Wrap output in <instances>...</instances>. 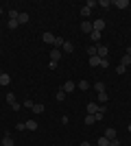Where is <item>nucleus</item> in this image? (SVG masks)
<instances>
[{
	"label": "nucleus",
	"mask_w": 131,
	"mask_h": 146,
	"mask_svg": "<svg viewBox=\"0 0 131 146\" xmlns=\"http://www.w3.org/2000/svg\"><path fill=\"white\" fill-rule=\"evenodd\" d=\"M96 55H98L100 59H107V55H109V48H107V46H103V44H96Z\"/></svg>",
	"instance_id": "f257e3e1"
},
{
	"label": "nucleus",
	"mask_w": 131,
	"mask_h": 146,
	"mask_svg": "<svg viewBox=\"0 0 131 146\" xmlns=\"http://www.w3.org/2000/svg\"><path fill=\"white\" fill-rule=\"evenodd\" d=\"M85 111L90 113V116H94V113H98V111H100V105H98V103H87Z\"/></svg>",
	"instance_id": "f03ea898"
},
{
	"label": "nucleus",
	"mask_w": 131,
	"mask_h": 146,
	"mask_svg": "<svg viewBox=\"0 0 131 146\" xmlns=\"http://www.w3.org/2000/svg\"><path fill=\"white\" fill-rule=\"evenodd\" d=\"M61 48H53L50 50V61H55V63H59V59H61Z\"/></svg>",
	"instance_id": "7ed1b4c3"
},
{
	"label": "nucleus",
	"mask_w": 131,
	"mask_h": 146,
	"mask_svg": "<svg viewBox=\"0 0 131 146\" xmlns=\"http://www.w3.org/2000/svg\"><path fill=\"white\" fill-rule=\"evenodd\" d=\"M74 87H76V83H74V81H66V83L61 85V90L66 92V94H70V92H74Z\"/></svg>",
	"instance_id": "20e7f679"
},
{
	"label": "nucleus",
	"mask_w": 131,
	"mask_h": 146,
	"mask_svg": "<svg viewBox=\"0 0 131 146\" xmlns=\"http://www.w3.org/2000/svg\"><path fill=\"white\" fill-rule=\"evenodd\" d=\"M81 31H83V33H87V35H90V33H92V31H94L92 22H87V20H83V22H81Z\"/></svg>",
	"instance_id": "39448f33"
},
{
	"label": "nucleus",
	"mask_w": 131,
	"mask_h": 146,
	"mask_svg": "<svg viewBox=\"0 0 131 146\" xmlns=\"http://www.w3.org/2000/svg\"><path fill=\"white\" fill-rule=\"evenodd\" d=\"M112 7H118V9H129V0H114Z\"/></svg>",
	"instance_id": "423d86ee"
},
{
	"label": "nucleus",
	"mask_w": 131,
	"mask_h": 146,
	"mask_svg": "<svg viewBox=\"0 0 131 146\" xmlns=\"http://www.w3.org/2000/svg\"><path fill=\"white\" fill-rule=\"evenodd\" d=\"M94 31H98V33H103V29H105V20H96V22H92Z\"/></svg>",
	"instance_id": "0eeeda50"
},
{
	"label": "nucleus",
	"mask_w": 131,
	"mask_h": 146,
	"mask_svg": "<svg viewBox=\"0 0 131 146\" xmlns=\"http://www.w3.org/2000/svg\"><path fill=\"white\" fill-rule=\"evenodd\" d=\"M42 39H44L46 44H48V46H53V44H55V35H53V33H44V35H42Z\"/></svg>",
	"instance_id": "6e6552de"
},
{
	"label": "nucleus",
	"mask_w": 131,
	"mask_h": 146,
	"mask_svg": "<svg viewBox=\"0 0 131 146\" xmlns=\"http://www.w3.org/2000/svg\"><path fill=\"white\" fill-rule=\"evenodd\" d=\"M72 50H74V44H72V42H63L61 52H66V55H68V52H72Z\"/></svg>",
	"instance_id": "1a4fd4ad"
},
{
	"label": "nucleus",
	"mask_w": 131,
	"mask_h": 146,
	"mask_svg": "<svg viewBox=\"0 0 131 146\" xmlns=\"http://www.w3.org/2000/svg\"><path fill=\"white\" fill-rule=\"evenodd\" d=\"M96 5H98L103 11H107V9H112V0H98Z\"/></svg>",
	"instance_id": "9d476101"
},
{
	"label": "nucleus",
	"mask_w": 131,
	"mask_h": 146,
	"mask_svg": "<svg viewBox=\"0 0 131 146\" xmlns=\"http://www.w3.org/2000/svg\"><path fill=\"white\" fill-rule=\"evenodd\" d=\"M9 83H11V76H9V74H7V72H2V74H0V85H9Z\"/></svg>",
	"instance_id": "9b49d317"
},
{
	"label": "nucleus",
	"mask_w": 131,
	"mask_h": 146,
	"mask_svg": "<svg viewBox=\"0 0 131 146\" xmlns=\"http://www.w3.org/2000/svg\"><path fill=\"white\" fill-rule=\"evenodd\" d=\"M105 137H107L109 142L116 140V137H118V135H116V129H107V131H105Z\"/></svg>",
	"instance_id": "f8f14e48"
},
{
	"label": "nucleus",
	"mask_w": 131,
	"mask_h": 146,
	"mask_svg": "<svg viewBox=\"0 0 131 146\" xmlns=\"http://www.w3.org/2000/svg\"><path fill=\"white\" fill-rule=\"evenodd\" d=\"M31 111H33V113H44V105H42V103H35V105L31 107Z\"/></svg>",
	"instance_id": "ddd939ff"
},
{
	"label": "nucleus",
	"mask_w": 131,
	"mask_h": 146,
	"mask_svg": "<svg viewBox=\"0 0 131 146\" xmlns=\"http://www.w3.org/2000/svg\"><path fill=\"white\" fill-rule=\"evenodd\" d=\"M120 66H125V68H129V66H131V55H127V52H125V57H122V59H120Z\"/></svg>",
	"instance_id": "4468645a"
},
{
	"label": "nucleus",
	"mask_w": 131,
	"mask_h": 146,
	"mask_svg": "<svg viewBox=\"0 0 131 146\" xmlns=\"http://www.w3.org/2000/svg\"><path fill=\"white\" fill-rule=\"evenodd\" d=\"M24 124H26V129H31V131H35V129L39 127V124H37V120H26Z\"/></svg>",
	"instance_id": "2eb2a0df"
},
{
	"label": "nucleus",
	"mask_w": 131,
	"mask_h": 146,
	"mask_svg": "<svg viewBox=\"0 0 131 146\" xmlns=\"http://www.w3.org/2000/svg\"><path fill=\"white\" fill-rule=\"evenodd\" d=\"M2 146H15V144H13V137H11V135H5V137H2Z\"/></svg>",
	"instance_id": "dca6fc26"
},
{
	"label": "nucleus",
	"mask_w": 131,
	"mask_h": 146,
	"mask_svg": "<svg viewBox=\"0 0 131 146\" xmlns=\"http://www.w3.org/2000/svg\"><path fill=\"white\" fill-rule=\"evenodd\" d=\"M98 63H100V57L96 55V57H90V66L92 68H98Z\"/></svg>",
	"instance_id": "f3484780"
},
{
	"label": "nucleus",
	"mask_w": 131,
	"mask_h": 146,
	"mask_svg": "<svg viewBox=\"0 0 131 146\" xmlns=\"http://www.w3.org/2000/svg\"><path fill=\"white\" fill-rule=\"evenodd\" d=\"M18 22H20V24H26V22H29V13H20V15H18Z\"/></svg>",
	"instance_id": "a211bd4d"
},
{
	"label": "nucleus",
	"mask_w": 131,
	"mask_h": 146,
	"mask_svg": "<svg viewBox=\"0 0 131 146\" xmlns=\"http://www.w3.org/2000/svg\"><path fill=\"white\" fill-rule=\"evenodd\" d=\"M63 42H66L63 37H55V44H53V48H61V46H63Z\"/></svg>",
	"instance_id": "6ab92c4d"
},
{
	"label": "nucleus",
	"mask_w": 131,
	"mask_h": 146,
	"mask_svg": "<svg viewBox=\"0 0 131 146\" xmlns=\"http://www.w3.org/2000/svg\"><path fill=\"white\" fill-rule=\"evenodd\" d=\"M55 98L59 100V103H63V100H66V92H63V90H59V92L55 94Z\"/></svg>",
	"instance_id": "aec40b11"
},
{
	"label": "nucleus",
	"mask_w": 131,
	"mask_h": 146,
	"mask_svg": "<svg viewBox=\"0 0 131 146\" xmlns=\"http://www.w3.org/2000/svg\"><path fill=\"white\" fill-rule=\"evenodd\" d=\"M76 87H79V90H90V83H87V81H79V83H76Z\"/></svg>",
	"instance_id": "412c9836"
},
{
	"label": "nucleus",
	"mask_w": 131,
	"mask_h": 146,
	"mask_svg": "<svg viewBox=\"0 0 131 146\" xmlns=\"http://www.w3.org/2000/svg\"><path fill=\"white\" fill-rule=\"evenodd\" d=\"M94 90L98 92V94H100V92H105V83H103V81H98V83H94Z\"/></svg>",
	"instance_id": "4be33fe9"
},
{
	"label": "nucleus",
	"mask_w": 131,
	"mask_h": 146,
	"mask_svg": "<svg viewBox=\"0 0 131 146\" xmlns=\"http://www.w3.org/2000/svg\"><path fill=\"white\" fill-rule=\"evenodd\" d=\"M18 15H20L18 9H9V20H18Z\"/></svg>",
	"instance_id": "5701e85b"
},
{
	"label": "nucleus",
	"mask_w": 131,
	"mask_h": 146,
	"mask_svg": "<svg viewBox=\"0 0 131 146\" xmlns=\"http://www.w3.org/2000/svg\"><path fill=\"white\" fill-rule=\"evenodd\" d=\"M90 39H92V42H98V39H100V33H98V31H92V33H90Z\"/></svg>",
	"instance_id": "b1692460"
},
{
	"label": "nucleus",
	"mask_w": 131,
	"mask_h": 146,
	"mask_svg": "<svg viewBox=\"0 0 131 146\" xmlns=\"http://www.w3.org/2000/svg\"><path fill=\"white\" fill-rule=\"evenodd\" d=\"M107 98H109V96H107L105 92H100V94H98V103H100V105H105V103H107Z\"/></svg>",
	"instance_id": "393cba45"
},
{
	"label": "nucleus",
	"mask_w": 131,
	"mask_h": 146,
	"mask_svg": "<svg viewBox=\"0 0 131 146\" xmlns=\"http://www.w3.org/2000/svg\"><path fill=\"white\" fill-rule=\"evenodd\" d=\"M98 146H109V140H107L105 135H100V137H98Z\"/></svg>",
	"instance_id": "a878e982"
},
{
	"label": "nucleus",
	"mask_w": 131,
	"mask_h": 146,
	"mask_svg": "<svg viewBox=\"0 0 131 146\" xmlns=\"http://www.w3.org/2000/svg\"><path fill=\"white\" fill-rule=\"evenodd\" d=\"M87 55H90V57H96V44H94V46H87Z\"/></svg>",
	"instance_id": "bb28decb"
},
{
	"label": "nucleus",
	"mask_w": 131,
	"mask_h": 146,
	"mask_svg": "<svg viewBox=\"0 0 131 146\" xmlns=\"http://www.w3.org/2000/svg\"><path fill=\"white\" fill-rule=\"evenodd\" d=\"M7 26H9V29H18V26H20V22H18V20H9V24H7Z\"/></svg>",
	"instance_id": "cd10ccee"
},
{
	"label": "nucleus",
	"mask_w": 131,
	"mask_h": 146,
	"mask_svg": "<svg viewBox=\"0 0 131 146\" xmlns=\"http://www.w3.org/2000/svg\"><path fill=\"white\" fill-rule=\"evenodd\" d=\"M94 122H96V120H94V116H90V113H87V116H85V124L90 127V124H94Z\"/></svg>",
	"instance_id": "c85d7f7f"
},
{
	"label": "nucleus",
	"mask_w": 131,
	"mask_h": 146,
	"mask_svg": "<svg viewBox=\"0 0 131 146\" xmlns=\"http://www.w3.org/2000/svg\"><path fill=\"white\" fill-rule=\"evenodd\" d=\"M85 7H87V9H90V11H92L94 7H96V0H87V2H85Z\"/></svg>",
	"instance_id": "c756f323"
},
{
	"label": "nucleus",
	"mask_w": 131,
	"mask_h": 146,
	"mask_svg": "<svg viewBox=\"0 0 131 146\" xmlns=\"http://www.w3.org/2000/svg\"><path fill=\"white\" fill-rule=\"evenodd\" d=\"M7 103H9V105L15 103V94H7Z\"/></svg>",
	"instance_id": "7c9ffc66"
},
{
	"label": "nucleus",
	"mask_w": 131,
	"mask_h": 146,
	"mask_svg": "<svg viewBox=\"0 0 131 146\" xmlns=\"http://www.w3.org/2000/svg\"><path fill=\"white\" fill-rule=\"evenodd\" d=\"M100 68H103V70H105V68H109V59H100V63H98Z\"/></svg>",
	"instance_id": "2f4dec72"
},
{
	"label": "nucleus",
	"mask_w": 131,
	"mask_h": 146,
	"mask_svg": "<svg viewBox=\"0 0 131 146\" xmlns=\"http://www.w3.org/2000/svg\"><path fill=\"white\" fill-rule=\"evenodd\" d=\"M81 15H83V20L90 15V9H87V7H81Z\"/></svg>",
	"instance_id": "473e14b6"
},
{
	"label": "nucleus",
	"mask_w": 131,
	"mask_h": 146,
	"mask_svg": "<svg viewBox=\"0 0 131 146\" xmlns=\"http://www.w3.org/2000/svg\"><path fill=\"white\" fill-rule=\"evenodd\" d=\"M116 72H118V74H125V72H127V68H125V66H120V63H118V66H116Z\"/></svg>",
	"instance_id": "72a5a7b5"
},
{
	"label": "nucleus",
	"mask_w": 131,
	"mask_h": 146,
	"mask_svg": "<svg viewBox=\"0 0 131 146\" xmlns=\"http://www.w3.org/2000/svg\"><path fill=\"white\" fill-rule=\"evenodd\" d=\"M11 107H13V111H20V109H22V103H18V100H15Z\"/></svg>",
	"instance_id": "f704fd0d"
},
{
	"label": "nucleus",
	"mask_w": 131,
	"mask_h": 146,
	"mask_svg": "<svg viewBox=\"0 0 131 146\" xmlns=\"http://www.w3.org/2000/svg\"><path fill=\"white\" fill-rule=\"evenodd\" d=\"M15 129H18V131H24L26 124H24V122H18V124H15Z\"/></svg>",
	"instance_id": "c9c22d12"
},
{
	"label": "nucleus",
	"mask_w": 131,
	"mask_h": 146,
	"mask_svg": "<svg viewBox=\"0 0 131 146\" xmlns=\"http://www.w3.org/2000/svg\"><path fill=\"white\" fill-rule=\"evenodd\" d=\"M33 105H35V103H33L31 98H29V100H24V103H22V107H33Z\"/></svg>",
	"instance_id": "e433bc0d"
},
{
	"label": "nucleus",
	"mask_w": 131,
	"mask_h": 146,
	"mask_svg": "<svg viewBox=\"0 0 131 146\" xmlns=\"http://www.w3.org/2000/svg\"><path fill=\"white\" fill-rule=\"evenodd\" d=\"M81 146H92V144H90V142H81Z\"/></svg>",
	"instance_id": "4c0bfd02"
},
{
	"label": "nucleus",
	"mask_w": 131,
	"mask_h": 146,
	"mask_svg": "<svg viewBox=\"0 0 131 146\" xmlns=\"http://www.w3.org/2000/svg\"><path fill=\"white\" fill-rule=\"evenodd\" d=\"M2 13H5V9H2V7H0V15H2Z\"/></svg>",
	"instance_id": "58836bf2"
},
{
	"label": "nucleus",
	"mask_w": 131,
	"mask_h": 146,
	"mask_svg": "<svg viewBox=\"0 0 131 146\" xmlns=\"http://www.w3.org/2000/svg\"><path fill=\"white\" fill-rule=\"evenodd\" d=\"M127 129H129V133H131V124H129V127H127Z\"/></svg>",
	"instance_id": "ea45409f"
},
{
	"label": "nucleus",
	"mask_w": 131,
	"mask_h": 146,
	"mask_svg": "<svg viewBox=\"0 0 131 146\" xmlns=\"http://www.w3.org/2000/svg\"><path fill=\"white\" fill-rule=\"evenodd\" d=\"M0 35H2V31H0Z\"/></svg>",
	"instance_id": "a19ab883"
},
{
	"label": "nucleus",
	"mask_w": 131,
	"mask_h": 146,
	"mask_svg": "<svg viewBox=\"0 0 131 146\" xmlns=\"http://www.w3.org/2000/svg\"><path fill=\"white\" fill-rule=\"evenodd\" d=\"M0 52H2V50H0Z\"/></svg>",
	"instance_id": "79ce46f5"
}]
</instances>
